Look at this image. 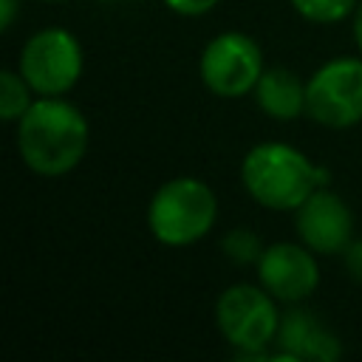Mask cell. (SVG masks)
Here are the masks:
<instances>
[{
  "instance_id": "6da1fadb",
  "label": "cell",
  "mask_w": 362,
  "mask_h": 362,
  "mask_svg": "<svg viewBox=\"0 0 362 362\" xmlns=\"http://www.w3.org/2000/svg\"><path fill=\"white\" fill-rule=\"evenodd\" d=\"M90 127L76 105L62 96H40L17 122L23 164L45 178L71 173L88 153Z\"/></svg>"
},
{
  "instance_id": "7a4b0ae2",
  "label": "cell",
  "mask_w": 362,
  "mask_h": 362,
  "mask_svg": "<svg viewBox=\"0 0 362 362\" xmlns=\"http://www.w3.org/2000/svg\"><path fill=\"white\" fill-rule=\"evenodd\" d=\"M240 181L246 192L266 209H297L314 189H320L322 170L314 167L297 147L283 141L255 144L240 164Z\"/></svg>"
},
{
  "instance_id": "3957f363",
  "label": "cell",
  "mask_w": 362,
  "mask_h": 362,
  "mask_svg": "<svg viewBox=\"0 0 362 362\" xmlns=\"http://www.w3.org/2000/svg\"><path fill=\"white\" fill-rule=\"evenodd\" d=\"M218 218L215 192L192 175L164 181L147 206L150 235L164 246H189L201 240Z\"/></svg>"
},
{
  "instance_id": "277c9868",
  "label": "cell",
  "mask_w": 362,
  "mask_h": 362,
  "mask_svg": "<svg viewBox=\"0 0 362 362\" xmlns=\"http://www.w3.org/2000/svg\"><path fill=\"white\" fill-rule=\"evenodd\" d=\"M215 322L221 337L243 359H255L263 356L272 339H277L280 314L274 297L263 286L235 283L221 291L215 303Z\"/></svg>"
},
{
  "instance_id": "5b68a950",
  "label": "cell",
  "mask_w": 362,
  "mask_h": 362,
  "mask_svg": "<svg viewBox=\"0 0 362 362\" xmlns=\"http://www.w3.org/2000/svg\"><path fill=\"white\" fill-rule=\"evenodd\" d=\"M305 113L331 130L362 122V57H337L305 82Z\"/></svg>"
},
{
  "instance_id": "8992f818",
  "label": "cell",
  "mask_w": 362,
  "mask_h": 362,
  "mask_svg": "<svg viewBox=\"0 0 362 362\" xmlns=\"http://www.w3.org/2000/svg\"><path fill=\"white\" fill-rule=\"evenodd\" d=\"M20 74L37 96H65L82 76V45L65 28L31 34L20 51Z\"/></svg>"
},
{
  "instance_id": "52a82bcc",
  "label": "cell",
  "mask_w": 362,
  "mask_h": 362,
  "mask_svg": "<svg viewBox=\"0 0 362 362\" xmlns=\"http://www.w3.org/2000/svg\"><path fill=\"white\" fill-rule=\"evenodd\" d=\"M198 71L209 93L221 99H240L255 90L263 74V54L249 34L223 31L206 42Z\"/></svg>"
},
{
  "instance_id": "ba28073f",
  "label": "cell",
  "mask_w": 362,
  "mask_h": 362,
  "mask_svg": "<svg viewBox=\"0 0 362 362\" xmlns=\"http://www.w3.org/2000/svg\"><path fill=\"white\" fill-rule=\"evenodd\" d=\"M260 286L283 303H300L314 294L320 283V269L314 252L303 243H272L257 260Z\"/></svg>"
},
{
  "instance_id": "9c48e42d",
  "label": "cell",
  "mask_w": 362,
  "mask_h": 362,
  "mask_svg": "<svg viewBox=\"0 0 362 362\" xmlns=\"http://www.w3.org/2000/svg\"><path fill=\"white\" fill-rule=\"evenodd\" d=\"M297 235L314 255H339L351 243L354 215L331 189H314L297 209Z\"/></svg>"
},
{
  "instance_id": "30bf717a",
  "label": "cell",
  "mask_w": 362,
  "mask_h": 362,
  "mask_svg": "<svg viewBox=\"0 0 362 362\" xmlns=\"http://www.w3.org/2000/svg\"><path fill=\"white\" fill-rule=\"evenodd\" d=\"M277 348H280L277 356L314 359V362H331L342 354L337 334L308 308H291L280 317Z\"/></svg>"
},
{
  "instance_id": "8fae6325",
  "label": "cell",
  "mask_w": 362,
  "mask_h": 362,
  "mask_svg": "<svg viewBox=\"0 0 362 362\" xmlns=\"http://www.w3.org/2000/svg\"><path fill=\"white\" fill-rule=\"evenodd\" d=\"M255 99L257 107L277 122H291L305 113V85L300 82L297 74L280 65L263 68L255 85Z\"/></svg>"
},
{
  "instance_id": "7c38bea8",
  "label": "cell",
  "mask_w": 362,
  "mask_h": 362,
  "mask_svg": "<svg viewBox=\"0 0 362 362\" xmlns=\"http://www.w3.org/2000/svg\"><path fill=\"white\" fill-rule=\"evenodd\" d=\"M31 85L25 82V76L20 71L6 68L0 74V119L3 122H20L23 113L34 105L31 99Z\"/></svg>"
},
{
  "instance_id": "4fadbf2b",
  "label": "cell",
  "mask_w": 362,
  "mask_h": 362,
  "mask_svg": "<svg viewBox=\"0 0 362 362\" xmlns=\"http://www.w3.org/2000/svg\"><path fill=\"white\" fill-rule=\"evenodd\" d=\"M294 11L308 23H339L356 11L359 0H291Z\"/></svg>"
},
{
  "instance_id": "5bb4252c",
  "label": "cell",
  "mask_w": 362,
  "mask_h": 362,
  "mask_svg": "<svg viewBox=\"0 0 362 362\" xmlns=\"http://www.w3.org/2000/svg\"><path fill=\"white\" fill-rule=\"evenodd\" d=\"M221 246H223V255H226L229 260L240 263V266H243V263H257L260 255H263V249H266V246L260 243V238H257L255 232L243 229V226L226 232L223 240H221Z\"/></svg>"
},
{
  "instance_id": "9a60e30c",
  "label": "cell",
  "mask_w": 362,
  "mask_h": 362,
  "mask_svg": "<svg viewBox=\"0 0 362 362\" xmlns=\"http://www.w3.org/2000/svg\"><path fill=\"white\" fill-rule=\"evenodd\" d=\"M221 0H164V6L181 17H198V14H206L218 6Z\"/></svg>"
},
{
  "instance_id": "2e32d148",
  "label": "cell",
  "mask_w": 362,
  "mask_h": 362,
  "mask_svg": "<svg viewBox=\"0 0 362 362\" xmlns=\"http://www.w3.org/2000/svg\"><path fill=\"white\" fill-rule=\"evenodd\" d=\"M342 257H345L348 274H351L356 283H362V240H351V243L345 246Z\"/></svg>"
},
{
  "instance_id": "e0dca14e",
  "label": "cell",
  "mask_w": 362,
  "mask_h": 362,
  "mask_svg": "<svg viewBox=\"0 0 362 362\" xmlns=\"http://www.w3.org/2000/svg\"><path fill=\"white\" fill-rule=\"evenodd\" d=\"M17 8H20V0H0V31H8L14 25Z\"/></svg>"
},
{
  "instance_id": "ac0fdd59",
  "label": "cell",
  "mask_w": 362,
  "mask_h": 362,
  "mask_svg": "<svg viewBox=\"0 0 362 362\" xmlns=\"http://www.w3.org/2000/svg\"><path fill=\"white\" fill-rule=\"evenodd\" d=\"M354 40H356V48H359V54H362V3H359L356 11H354Z\"/></svg>"
},
{
  "instance_id": "d6986e66",
  "label": "cell",
  "mask_w": 362,
  "mask_h": 362,
  "mask_svg": "<svg viewBox=\"0 0 362 362\" xmlns=\"http://www.w3.org/2000/svg\"><path fill=\"white\" fill-rule=\"evenodd\" d=\"M48 3H59V0H48Z\"/></svg>"
}]
</instances>
